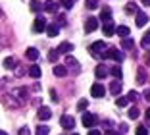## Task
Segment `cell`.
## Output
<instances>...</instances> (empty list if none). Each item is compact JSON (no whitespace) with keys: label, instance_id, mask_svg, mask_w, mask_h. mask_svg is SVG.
I'll return each instance as SVG.
<instances>
[{"label":"cell","instance_id":"obj_1","mask_svg":"<svg viewBox=\"0 0 150 135\" xmlns=\"http://www.w3.org/2000/svg\"><path fill=\"white\" fill-rule=\"evenodd\" d=\"M106 44H104V41H96V43H93L91 44V54L93 56H96V58H102V54L106 52Z\"/></svg>","mask_w":150,"mask_h":135},{"label":"cell","instance_id":"obj_2","mask_svg":"<svg viewBox=\"0 0 150 135\" xmlns=\"http://www.w3.org/2000/svg\"><path fill=\"white\" fill-rule=\"evenodd\" d=\"M102 58H112V60H115L117 64H119V62H123V54L119 52L117 48H110V46L106 48V52L102 54Z\"/></svg>","mask_w":150,"mask_h":135},{"label":"cell","instance_id":"obj_3","mask_svg":"<svg viewBox=\"0 0 150 135\" xmlns=\"http://www.w3.org/2000/svg\"><path fill=\"white\" fill-rule=\"evenodd\" d=\"M104 93H106V89H104V85H102V83H94L93 87H91V95H93L94 99L104 96Z\"/></svg>","mask_w":150,"mask_h":135},{"label":"cell","instance_id":"obj_4","mask_svg":"<svg viewBox=\"0 0 150 135\" xmlns=\"http://www.w3.org/2000/svg\"><path fill=\"white\" fill-rule=\"evenodd\" d=\"M60 124H62V127L64 129H73V126H75V120H73V116H62V120H60Z\"/></svg>","mask_w":150,"mask_h":135},{"label":"cell","instance_id":"obj_5","mask_svg":"<svg viewBox=\"0 0 150 135\" xmlns=\"http://www.w3.org/2000/svg\"><path fill=\"white\" fill-rule=\"evenodd\" d=\"M81 122H83V126L88 129V127H93L94 124H96V118H94L93 114H87V112H85V114H83V118H81Z\"/></svg>","mask_w":150,"mask_h":135},{"label":"cell","instance_id":"obj_6","mask_svg":"<svg viewBox=\"0 0 150 135\" xmlns=\"http://www.w3.org/2000/svg\"><path fill=\"white\" fill-rule=\"evenodd\" d=\"M44 29H46V19L44 18H37L35 23H33V31H35V33H42Z\"/></svg>","mask_w":150,"mask_h":135},{"label":"cell","instance_id":"obj_7","mask_svg":"<svg viewBox=\"0 0 150 135\" xmlns=\"http://www.w3.org/2000/svg\"><path fill=\"white\" fill-rule=\"evenodd\" d=\"M96 27H98V19L96 18H88L87 21H85V31H87V33L96 31Z\"/></svg>","mask_w":150,"mask_h":135},{"label":"cell","instance_id":"obj_8","mask_svg":"<svg viewBox=\"0 0 150 135\" xmlns=\"http://www.w3.org/2000/svg\"><path fill=\"white\" fill-rule=\"evenodd\" d=\"M102 31H104V35H106V37L115 35V25H114V21H104V25H102Z\"/></svg>","mask_w":150,"mask_h":135},{"label":"cell","instance_id":"obj_9","mask_svg":"<svg viewBox=\"0 0 150 135\" xmlns=\"http://www.w3.org/2000/svg\"><path fill=\"white\" fill-rule=\"evenodd\" d=\"M42 10H44V12H48V14L58 12V2H54V0H46V2L42 4Z\"/></svg>","mask_w":150,"mask_h":135},{"label":"cell","instance_id":"obj_10","mask_svg":"<svg viewBox=\"0 0 150 135\" xmlns=\"http://www.w3.org/2000/svg\"><path fill=\"white\" fill-rule=\"evenodd\" d=\"M37 116H39V120H50L52 118V112H50V108H46V106H42V108H39V112H37Z\"/></svg>","mask_w":150,"mask_h":135},{"label":"cell","instance_id":"obj_11","mask_svg":"<svg viewBox=\"0 0 150 135\" xmlns=\"http://www.w3.org/2000/svg\"><path fill=\"white\" fill-rule=\"evenodd\" d=\"M110 93L112 95H119V93H121V81H119V79H114V81L110 83Z\"/></svg>","mask_w":150,"mask_h":135},{"label":"cell","instance_id":"obj_12","mask_svg":"<svg viewBox=\"0 0 150 135\" xmlns=\"http://www.w3.org/2000/svg\"><path fill=\"white\" fill-rule=\"evenodd\" d=\"M148 23V16L144 12H137V27H144Z\"/></svg>","mask_w":150,"mask_h":135},{"label":"cell","instance_id":"obj_13","mask_svg":"<svg viewBox=\"0 0 150 135\" xmlns=\"http://www.w3.org/2000/svg\"><path fill=\"white\" fill-rule=\"evenodd\" d=\"M46 33H48V37H56L58 33H60V25L58 23H52V25H46Z\"/></svg>","mask_w":150,"mask_h":135},{"label":"cell","instance_id":"obj_14","mask_svg":"<svg viewBox=\"0 0 150 135\" xmlns=\"http://www.w3.org/2000/svg\"><path fill=\"white\" fill-rule=\"evenodd\" d=\"M54 75H58V77H66V75H67V68L62 66V64L54 66Z\"/></svg>","mask_w":150,"mask_h":135},{"label":"cell","instance_id":"obj_15","mask_svg":"<svg viewBox=\"0 0 150 135\" xmlns=\"http://www.w3.org/2000/svg\"><path fill=\"white\" fill-rule=\"evenodd\" d=\"M27 74L31 75L33 79H39V77H40V74H42V71H40V68H39V66H37V64H33L31 68H29V71H27Z\"/></svg>","mask_w":150,"mask_h":135},{"label":"cell","instance_id":"obj_16","mask_svg":"<svg viewBox=\"0 0 150 135\" xmlns=\"http://www.w3.org/2000/svg\"><path fill=\"white\" fill-rule=\"evenodd\" d=\"M94 74H96V77H98V79H104V77L108 75V70H106V66H104V64L96 66V71H94Z\"/></svg>","mask_w":150,"mask_h":135},{"label":"cell","instance_id":"obj_17","mask_svg":"<svg viewBox=\"0 0 150 135\" xmlns=\"http://www.w3.org/2000/svg\"><path fill=\"white\" fill-rule=\"evenodd\" d=\"M66 64L69 66L71 70H75V71H79V62L75 60L73 56H67V58H66Z\"/></svg>","mask_w":150,"mask_h":135},{"label":"cell","instance_id":"obj_18","mask_svg":"<svg viewBox=\"0 0 150 135\" xmlns=\"http://www.w3.org/2000/svg\"><path fill=\"white\" fill-rule=\"evenodd\" d=\"M115 33H117L119 37L127 39V35H129V27H127V25H119V27H115Z\"/></svg>","mask_w":150,"mask_h":135},{"label":"cell","instance_id":"obj_19","mask_svg":"<svg viewBox=\"0 0 150 135\" xmlns=\"http://www.w3.org/2000/svg\"><path fill=\"white\" fill-rule=\"evenodd\" d=\"M25 56L29 58V60H37V58H39V50H37V48H27Z\"/></svg>","mask_w":150,"mask_h":135},{"label":"cell","instance_id":"obj_20","mask_svg":"<svg viewBox=\"0 0 150 135\" xmlns=\"http://www.w3.org/2000/svg\"><path fill=\"white\" fill-rule=\"evenodd\" d=\"M110 74L114 75L115 79H121V77H123V71H121V68H119V66H114V68L110 70Z\"/></svg>","mask_w":150,"mask_h":135},{"label":"cell","instance_id":"obj_21","mask_svg":"<svg viewBox=\"0 0 150 135\" xmlns=\"http://www.w3.org/2000/svg\"><path fill=\"white\" fill-rule=\"evenodd\" d=\"M29 10H31V12H40V10H42V4H40V2H39V0H33V2H31V4H29Z\"/></svg>","mask_w":150,"mask_h":135},{"label":"cell","instance_id":"obj_22","mask_svg":"<svg viewBox=\"0 0 150 135\" xmlns=\"http://www.w3.org/2000/svg\"><path fill=\"white\" fill-rule=\"evenodd\" d=\"M71 48H73V46H71V43H62L60 46H58V52H60V54H62V52H69Z\"/></svg>","mask_w":150,"mask_h":135},{"label":"cell","instance_id":"obj_23","mask_svg":"<svg viewBox=\"0 0 150 135\" xmlns=\"http://www.w3.org/2000/svg\"><path fill=\"white\" fill-rule=\"evenodd\" d=\"M4 68H6V70H13V68H16V60H13L12 56L6 58V60H4Z\"/></svg>","mask_w":150,"mask_h":135},{"label":"cell","instance_id":"obj_24","mask_svg":"<svg viewBox=\"0 0 150 135\" xmlns=\"http://www.w3.org/2000/svg\"><path fill=\"white\" fill-rule=\"evenodd\" d=\"M48 131H50L48 126H39L37 131H35V135H48Z\"/></svg>","mask_w":150,"mask_h":135},{"label":"cell","instance_id":"obj_25","mask_svg":"<svg viewBox=\"0 0 150 135\" xmlns=\"http://www.w3.org/2000/svg\"><path fill=\"white\" fill-rule=\"evenodd\" d=\"M110 8H104V10H102V16H100V18H102V21H112V18H110Z\"/></svg>","mask_w":150,"mask_h":135},{"label":"cell","instance_id":"obj_26","mask_svg":"<svg viewBox=\"0 0 150 135\" xmlns=\"http://www.w3.org/2000/svg\"><path fill=\"white\" fill-rule=\"evenodd\" d=\"M85 6L88 10H96L98 8V0H85Z\"/></svg>","mask_w":150,"mask_h":135},{"label":"cell","instance_id":"obj_27","mask_svg":"<svg viewBox=\"0 0 150 135\" xmlns=\"http://www.w3.org/2000/svg\"><path fill=\"white\" fill-rule=\"evenodd\" d=\"M58 58H60V52H58V48L50 50V54H48V60H50V62H56Z\"/></svg>","mask_w":150,"mask_h":135},{"label":"cell","instance_id":"obj_28","mask_svg":"<svg viewBox=\"0 0 150 135\" xmlns=\"http://www.w3.org/2000/svg\"><path fill=\"white\" fill-rule=\"evenodd\" d=\"M141 44H142V46H150V31H146V33H144V37H142V41H141Z\"/></svg>","mask_w":150,"mask_h":135},{"label":"cell","instance_id":"obj_29","mask_svg":"<svg viewBox=\"0 0 150 135\" xmlns=\"http://www.w3.org/2000/svg\"><path fill=\"white\" fill-rule=\"evenodd\" d=\"M127 114H129V118H131V120H137L141 112H139V110L135 108V106H133V108H129V112H127Z\"/></svg>","mask_w":150,"mask_h":135},{"label":"cell","instance_id":"obj_30","mask_svg":"<svg viewBox=\"0 0 150 135\" xmlns=\"http://www.w3.org/2000/svg\"><path fill=\"white\" fill-rule=\"evenodd\" d=\"M127 102H129V100L125 99V96H117V99H115V104H117V106H127Z\"/></svg>","mask_w":150,"mask_h":135},{"label":"cell","instance_id":"obj_31","mask_svg":"<svg viewBox=\"0 0 150 135\" xmlns=\"http://www.w3.org/2000/svg\"><path fill=\"white\" fill-rule=\"evenodd\" d=\"M60 4H62L66 10H71V8H73V4H75V2H73V0H62Z\"/></svg>","mask_w":150,"mask_h":135},{"label":"cell","instance_id":"obj_32","mask_svg":"<svg viewBox=\"0 0 150 135\" xmlns=\"http://www.w3.org/2000/svg\"><path fill=\"white\" fill-rule=\"evenodd\" d=\"M87 104H88V102H87V99H81L79 102H77V110H81V112H83V110L87 108Z\"/></svg>","mask_w":150,"mask_h":135},{"label":"cell","instance_id":"obj_33","mask_svg":"<svg viewBox=\"0 0 150 135\" xmlns=\"http://www.w3.org/2000/svg\"><path fill=\"white\" fill-rule=\"evenodd\" d=\"M137 81L141 83V85H142V83L146 81V74H144V70H142V68H141V70H139V79H137Z\"/></svg>","mask_w":150,"mask_h":135},{"label":"cell","instance_id":"obj_34","mask_svg":"<svg viewBox=\"0 0 150 135\" xmlns=\"http://www.w3.org/2000/svg\"><path fill=\"white\" fill-rule=\"evenodd\" d=\"M121 46H123V48H133V46H135V43H133L131 39H123V43H121Z\"/></svg>","mask_w":150,"mask_h":135},{"label":"cell","instance_id":"obj_35","mask_svg":"<svg viewBox=\"0 0 150 135\" xmlns=\"http://www.w3.org/2000/svg\"><path fill=\"white\" fill-rule=\"evenodd\" d=\"M137 95H139L137 91H131L127 96H125V99H127V100H131V102H135V100H137Z\"/></svg>","mask_w":150,"mask_h":135},{"label":"cell","instance_id":"obj_36","mask_svg":"<svg viewBox=\"0 0 150 135\" xmlns=\"http://www.w3.org/2000/svg\"><path fill=\"white\" fill-rule=\"evenodd\" d=\"M137 135H148V129L144 126H139L137 127Z\"/></svg>","mask_w":150,"mask_h":135},{"label":"cell","instance_id":"obj_37","mask_svg":"<svg viewBox=\"0 0 150 135\" xmlns=\"http://www.w3.org/2000/svg\"><path fill=\"white\" fill-rule=\"evenodd\" d=\"M125 10H127L129 14H133V12L137 14V12H139V8H137V6H133V4H129V6H127V8H125Z\"/></svg>","mask_w":150,"mask_h":135},{"label":"cell","instance_id":"obj_38","mask_svg":"<svg viewBox=\"0 0 150 135\" xmlns=\"http://www.w3.org/2000/svg\"><path fill=\"white\" fill-rule=\"evenodd\" d=\"M104 135H119V133H117V131H114V129H106V131H104Z\"/></svg>","mask_w":150,"mask_h":135},{"label":"cell","instance_id":"obj_39","mask_svg":"<svg viewBox=\"0 0 150 135\" xmlns=\"http://www.w3.org/2000/svg\"><path fill=\"white\" fill-rule=\"evenodd\" d=\"M19 135H29V129H27V127H21V129H19Z\"/></svg>","mask_w":150,"mask_h":135},{"label":"cell","instance_id":"obj_40","mask_svg":"<svg viewBox=\"0 0 150 135\" xmlns=\"http://www.w3.org/2000/svg\"><path fill=\"white\" fill-rule=\"evenodd\" d=\"M58 18H60V25H66V16H64V14H62V16H58Z\"/></svg>","mask_w":150,"mask_h":135},{"label":"cell","instance_id":"obj_41","mask_svg":"<svg viewBox=\"0 0 150 135\" xmlns=\"http://www.w3.org/2000/svg\"><path fill=\"white\" fill-rule=\"evenodd\" d=\"M88 135H102V133H100V131H96V129H91V131H88Z\"/></svg>","mask_w":150,"mask_h":135},{"label":"cell","instance_id":"obj_42","mask_svg":"<svg viewBox=\"0 0 150 135\" xmlns=\"http://www.w3.org/2000/svg\"><path fill=\"white\" fill-rule=\"evenodd\" d=\"M50 95H52V100H58V95H56V91H54V89L50 91Z\"/></svg>","mask_w":150,"mask_h":135},{"label":"cell","instance_id":"obj_43","mask_svg":"<svg viewBox=\"0 0 150 135\" xmlns=\"http://www.w3.org/2000/svg\"><path fill=\"white\" fill-rule=\"evenodd\" d=\"M144 99H146V100L150 102V91H146V93H144Z\"/></svg>","mask_w":150,"mask_h":135},{"label":"cell","instance_id":"obj_44","mask_svg":"<svg viewBox=\"0 0 150 135\" xmlns=\"http://www.w3.org/2000/svg\"><path fill=\"white\" fill-rule=\"evenodd\" d=\"M141 2H142L144 6H150V0H141Z\"/></svg>","mask_w":150,"mask_h":135},{"label":"cell","instance_id":"obj_45","mask_svg":"<svg viewBox=\"0 0 150 135\" xmlns=\"http://www.w3.org/2000/svg\"><path fill=\"white\" fill-rule=\"evenodd\" d=\"M146 118H148V120H150V108L146 110Z\"/></svg>","mask_w":150,"mask_h":135},{"label":"cell","instance_id":"obj_46","mask_svg":"<svg viewBox=\"0 0 150 135\" xmlns=\"http://www.w3.org/2000/svg\"><path fill=\"white\" fill-rule=\"evenodd\" d=\"M0 135H8V133H6V131H2V129H0Z\"/></svg>","mask_w":150,"mask_h":135},{"label":"cell","instance_id":"obj_47","mask_svg":"<svg viewBox=\"0 0 150 135\" xmlns=\"http://www.w3.org/2000/svg\"><path fill=\"white\" fill-rule=\"evenodd\" d=\"M0 18H2V10H0Z\"/></svg>","mask_w":150,"mask_h":135},{"label":"cell","instance_id":"obj_48","mask_svg":"<svg viewBox=\"0 0 150 135\" xmlns=\"http://www.w3.org/2000/svg\"><path fill=\"white\" fill-rule=\"evenodd\" d=\"M73 135H79V133H73Z\"/></svg>","mask_w":150,"mask_h":135}]
</instances>
